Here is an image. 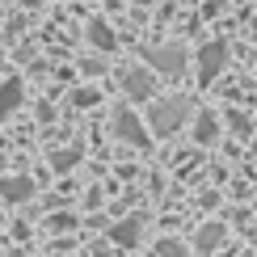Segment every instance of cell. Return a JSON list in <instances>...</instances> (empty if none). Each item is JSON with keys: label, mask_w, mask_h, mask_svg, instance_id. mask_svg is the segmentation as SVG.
I'll return each mask as SVG.
<instances>
[{"label": "cell", "mask_w": 257, "mask_h": 257, "mask_svg": "<svg viewBox=\"0 0 257 257\" xmlns=\"http://www.w3.org/2000/svg\"><path fill=\"white\" fill-rule=\"evenodd\" d=\"M186 114H190V105L186 97H169V101H156L152 105V114H148V122H152V135H173L181 122H186Z\"/></svg>", "instance_id": "6da1fadb"}, {"label": "cell", "mask_w": 257, "mask_h": 257, "mask_svg": "<svg viewBox=\"0 0 257 257\" xmlns=\"http://www.w3.org/2000/svg\"><path fill=\"white\" fill-rule=\"evenodd\" d=\"M114 135H118L122 144H131V148H148L152 144V131H148L144 118H139L135 110H126V105L114 114Z\"/></svg>", "instance_id": "7a4b0ae2"}, {"label": "cell", "mask_w": 257, "mask_h": 257, "mask_svg": "<svg viewBox=\"0 0 257 257\" xmlns=\"http://www.w3.org/2000/svg\"><path fill=\"white\" fill-rule=\"evenodd\" d=\"M223 63H228V42H207V47L198 51V80H215L223 72Z\"/></svg>", "instance_id": "3957f363"}, {"label": "cell", "mask_w": 257, "mask_h": 257, "mask_svg": "<svg viewBox=\"0 0 257 257\" xmlns=\"http://www.w3.org/2000/svg\"><path fill=\"white\" fill-rule=\"evenodd\" d=\"M148 63H152L156 72L181 76V72H186V51H181V47H152V51H148Z\"/></svg>", "instance_id": "277c9868"}, {"label": "cell", "mask_w": 257, "mask_h": 257, "mask_svg": "<svg viewBox=\"0 0 257 257\" xmlns=\"http://www.w3.org/2000/svg\"><path fill=\"white\" fill-rule=\"evenodd\" d=\"M122 89H126V97H131V101H148L156 93V76H152V72H144V68H139V72L131 68L122 76Z\"/></svg>", "instance_id": "5b68a950"}, {"label": "cell", "mask_w": 257, "mask_h": 257, "mask_svg": "<svg viewBox=\"0 0 257 257\" xmlns=\"http://www.w3.org/2000/svg\"><path fill=\"white\" fill-rule=\"evenodd\" d=\"M26 198H34L30 177H0V202H26Z\"/></svg>", "instance_id": "8992f818"}, {"label": "cell", "mask_w": 257, "mask_h": 257, "mask_svg": "<svg viewBox=\"0 0 257 257\" xmlns=\"http://www.w3.org/2000/svg\"><path fill=\"white\" fill-rule=\"evenodd\" d=\"M139 236H144V219H139V215H131V219H122V223H114V228H110V240L122 244V249L139 244Z\"/></svg>", "instance_id": "52a82bcc"}, {"label": "cell", "mask_w": 257, "mask_h": 257, "mask_svg": "<svg viewBox=\"0 0 257 257\" xmlns=\"http://www.w3.org/2000/svg\"><path fill=\"white\" fill-rule=\"evenodd\" d=\"M89 42H93L97 51H114V47H118V38H114V30L105 26L101 17H97V21H89Z\"/></svg>", "instance_id": "ba28073f"}, {"label": "cell", "mask_w": 257, "mask_h": 257, "mask_svg": "<svg viewBox=\"0 0 257 257\" xmlns=\"http://www.w3.org/2000/svg\"><path fill=\"white\" fill-rule=\"evenodd\" d=\"M194 139H198V144H215V139H219V118H215V114H198V118H194Z\"/></svg>", "instance_id": "9c48e42d"}, {"label": "cell", "mask_w": 257, "mask_h": 257, "mask_svg": "<svg viewBox=\"0 0 257 257\" xmlns=\"http://www.w3.org/2000/svg\"><path fill=\"white\" fill-rule=\"evenodd\" d=\"M223 240V223H207V228H198V236H194V249L207 257L211 249H215V244Z\"/></svg>", "instance_id": "30bf717a"}, {"label": "cell", "mask_w": 257, "mask_h": 257, "mask_svg": "<svg viewBox=\"0 0 257 257\" xmlns=\"http://www.w3.org/2000/svg\"><path fill=\"white\" fill-rule=\"evenodd\" d=\"M21 101V80H5L0 84V114H9Z\"/></svg>", "instance_id": "8fae6325"}, {"label": "cell", "mask_w": 257, "mask_h": 257, "mask_svg": "<svg viewBox=\"0 0 257 257\" xmlns=\"http://www.w3.org/2000/svg\"><path fill=\"white\" fill-rule=\"evenodd\" d=\"M51 165H55L59 173H63V169H72V165H76V152H55V156H51Z\"/></svg>", "instance_id": "7c38bea8"}, {"label": "cell", "mask_w": 257, "mask_h": 257, "mask_svg": "<svg viewBox=\"0 0 257 257\" xmlns=\"http://www.w3.org/2000/svg\"><path fill=\"white\" fill-rule=\"evenodd\" d=\"M97 97H101L97 89H80V93H76V97H72V101H76V105H93V101H97Z\"/></svg>", "instance_id": "4fadbf2b"}, {"label": "cell", "mask_w": 257, "mask_h": 257, "mask_svg": "<svg viewBox=\"0 0 257 257\" xmlns=\"http://www.w3.org/2000/svg\"><path fill=\"white\" fill-rule=\"evenodd\" d=\"M160 257H186V249H181L177 240H165L160 244Z\"/></svg>", "instance_id": "5bb4252c"}, {"label": "cell", "mask_w": 257, "mask_h": 257, "mask_svg": "<svg viewBox=\"0 0 257 257\" xmlns=\"http://www.w3.org/2000/svg\"><path fill=\"white\" fill-rule=\"evenodd\" d=\"M63 228H72V215H55L51 219V232H63Z\"/></svg>", "instance_id": "9a60e30c"}, {"label": "cell", "mask_w": 257, "mask_h": 257, "mask_svg": "<svg viewBox=\"0 0 257 257\" xmlns=\"http://www.w3.org/2000/svg\"><path fill=\"white\" fill-rule=\"evenodd\" d=\"M139 5H152V0H139Z\"/></svg>", "instance_id": "2e32d148"}]
</instances>
